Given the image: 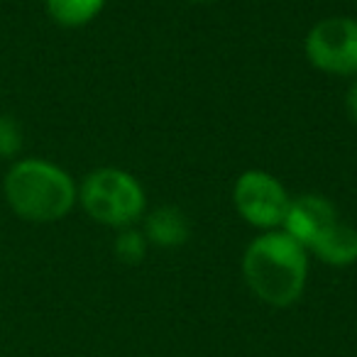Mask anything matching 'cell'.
Wrapping results in <instances>:
<instances>
[{
    "label": "cell",
    "instance_id": "1",
    "mask_svg": "<svg viewBox=\"0 0 357 357\" xmlns=\"http://www.w3.org/2000/svg\"><path fill=\"white\" fill-rule=\"evenodd\" d=\"M243 277L259 301L287 308L306 289L308 252L284 230H269L257 235L245 250Z\"/></svg>",
    "mask_w": 357,
    "mask_h": 357
},
{
    "label": "cell",
    "instance_id": "2",
    "mask_svg": "<svg viewBox=\"0 0 357 357\" xmlns=\"http://www.w3.org/2000/svg\"><path fill=\"white\" fill-rule=\"evenodd\" d=\"M10 211L30 223H56L79 204V186L66 169L47 159H17L3 181Z\"/></svg>",
    "mask_w": 357,
    "mask_h": 357
},
{
    "label": "cell",
    "instance_id": "3",
    "mask_svg": "<svg viewBox=\"0 0 357 357\" xmlns=\"http://www.w3.org/2000/svg\"><path fill=\"white\" fill-rule=\"evenodd\" d=\"M79 204L96 223L118 230L135 225L147 208L142 184L118 167H100L86 174L79 186Z\"/></svg>",
    "mask_w": 357,
    "mask_h": 357
},
{
    "label": "cell",
    "instance_id": "4",
    "mask_svg": "<svg viewBox=\"0 0 357 357\" xmlns=\"http://www.w3.org/2000/svg\"><path fill=\"white\" fill-rule=\"evenodd\" d=\"M233 204L240 218L248 220L252 228L269 233V230H282L291 199L277 176L262 169H250L235 181Z\"/></svg>",
    "mask_w": 357,
    "mask_h": 357
},
{
    "label": "cell",
    "instance_id": "5",
    "mask_svg": "<svg viewBox=\"0 0 357 357\" xmlns=\"http://www.w3.org/2000/svg\"><path fill=\"white\" fill-rule=\"evenodd\" d=\"M303 52L323 74L357 76V20L345 15L318 20L303 40Z\"/></svg>",
    "mask_w": 357,
    "mask_h": 357
},
{
    "label": "cell",
    "instance_id": "6",
    "mask_svg": "<svg viewBox=\"0 0 357 357\" xmlns=\"http://www.w3.org/2000/svg\"><path fill=\"white\" fill-rule=\"evenodd\" d=\"M337 220L340 218L331 201L318 194H303L298 199H291L282 230L308 252Z\"/></svg>",
    "mask_w": 357,
    "mask_h": 357
},
{
    "label": "cell",
    "instance_id": "7",
    "mask_svg": "<svg viewBox=\"0 0 357 357\" xmlns=\"http://www.w3.org/2000/svg\"><path fill=\"white\" fill-rule=\"evenodd\" d=\"M144 238L157 248H181L191 235V223L186 213L176 206H159L144 218Z\"/></svg>",
    "mask_w": 357,
    "mask_h": 357
},
{
    "label": "cell",
    "instance_id": "8",
    "mask_svg": "<svg viewBox=\"0 0 357 357\" xmlns=\"http://www.w3.org/2000/svg\"><path fill=\"white\" fill-rule=\"evenodd\" d=\"M308 252L331 267H350L357 262V230L350 223L337 220Z\"/></svg>",
    "mask_w": 357,
    "mask_h": 357
},
{
    "label": "cell",
    "instance_id": "9",
    "mask_svg": "<svg viewBox=\"0 0 357 357\" xmlns=\"http://www.w3.org/2000/svg\"><path fill=\"white\" fill-rule=\"evenodd\" d=\"M50 17L61 27H84L100 15L105 0H45Z\"/></svg>",
    "mask_w": 357,
    "mask_h": 357
},
{
    "label": "cell",
    "instance_id": "10",
    "mask_svg": "<svg viewBox=\"0 0 357 357\" xmlns=\"http://www.w3.org/2000/svg\"><path fill=\"white\" fill-rule=\"evenodd\" d=\"M147 238H144L142 230H137L135 225H130V228H123L118 230V235H115V257L120 259V262L125 264H139L144 259V255H147Z\"/></svg>",
    "mask_w": 357,
    "mask_h": 357
},
{
    "label": "cell",
    "instance_id": "11",
    "mask_svg": "<svg viewBox=\"0 0 357 357\" xmlns=\"http://www.w3.org/2000/svg\"><path fill=\"white\" fill-rule=\"evenodd\" d=\"M22 125L13 115L0 113V159H15L22 152Z\"/></svg>",
    "mask_w": 357,
    "mask_h": 357
},
{
    "label": "cell",
    "instance_id": "12",
    "mask_svg": "<svg viewBox=\"0 0 357 357\" xmlns=\"http://www.w3.org/2000/svg\"><path fill=\"white\" fill-rule=\"evenodd\" d=\"M345 110H347V118L357 125V81L347 89V93H345Z\"/></svg>",
    "mask_w": 357,
    "mask_h": 357
},
{
    "label": "cell",
    "instance_id": "13",
    "mask_svg": "<svg viewBox=\"0 0 357 357\" xmlns=\"http://www.w3.org/2000/svg\"><path fill=\"white\" fill-rule=\"evenodd\" d=\"M189 3H196V6H206V3H213V0H189Z\"/></svg>",
    "mask_w": 357,
    "mask_h": 357
}]
</instances>
